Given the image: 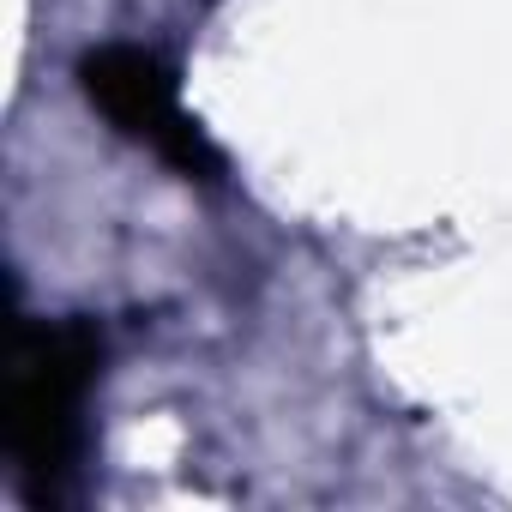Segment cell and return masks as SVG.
Segmentation results:
<instances>
[{
    "label": "cell",
    "mask_w": 512,
    "mask_h": 512,
    "mask_svg": "<svg viewBox=\"0 0 512 512\" xmlns=\"http://www.w3.org/2000/svg\"><path fill=\"white\" fill-rule=\"evenodd\" d=\"M103 374V332L91 320H19L7 452L31 506L73 494L91 446V392Z\"/></svg>",
    "instance_id": "6da1fadb"
},
{
    "label": "cell",
    "mask_w": 512,
    "mask_h": 512,
    "mask_svg": "<svg viewBox=\"0 0 512 512\" xmlns=\"http://www.w3.org/2000/svg\"><path fill=\"white\" fill-rule=\"evenodd\" d=\"M85 103L133 145H145L157 163H169L187 181H223V151L205 139V127L181 109L175 73L139 49V43H103L79 61Z\"/></svg>",
    "instance_id": "7a4b0ae2"
}]
</instances>
